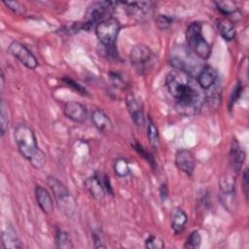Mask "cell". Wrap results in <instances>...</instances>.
<instances>
[{"label":"cell","instance_id":"603a6c76","mask_svg":"<svg viewBox=\"0 0 249 249\" xmlns=\"http://www.w3.org/2000/svg\"><path fill=\"white\" fill-rule=\"evenodd\" d=\"M9 124H10V114H9L8 105L5 103L4 100H1V103H0V131H1L2 137L7 132L8 128H9Z\"/></svg>","mask_w":249,"mask_h":249},{"label":"cell","instance_id":"44dd1931","mask_svg":"<svg viewBox=\"0 0 249 249\" xmlns=\"http://www.w3.org/2000/svg\"><path fill=\"white\" fill-rule=\"evenodd\" d=\"M145 123H146V129H147V137L150 142V145L157 149L160 144V134H159L158 127L153 122V120L150 118V116L146 118Z\"/></svg>","mask_w":249,"mask_h":249},{"label":"cell","instance_id":"9c48e42d","mask_svg":"<svg viewBox=\"0 0 249 249\" xmlns=\"http://www.w3.org/2000/svg\"><path fill=\"white\" fill-rule=\"evenodd\" d=\"M9 53L12 56L18 59L22 65L27 67L28 69H35L38 66V60L34 56V54L25 47L23 44L13 41L8 48Z\"/></svg>","mask_w":249,"mask_h":249},{"label":"cell","instance_id":"5bb4252c","mask_svg":"<svg viewBox=\"0 0 249 249\" xmlns=\"http://www.w3.org/2000/svg\"><path fill=\"white\" fill-rule=\"evenodd\" d=\"M218 81V73L216 69L210 65H205L199 71L196 82L203 90L210 89Z\"/></svg>","mask_w":249,"mask_h":249},{"label":"cell","instance_id":"7a4b0ae2","mask_svg":"<svg viewBox=\"0 0 249 249\" xmlns=\"http://www.w3.org/2000/svg\"><path fill=\"white\" fill-rule=\"evenodd\" d=\"M14 139L19 154L29 161L40 150L33 129L26 124L20 123L15 126Z\"/></svg>","mask_w":249,"mask_h":249},{"label":"cell","instance_id":"74e56055","mask_svg":"<svg viewBox=\"0 0 249 249\" xmlns=\"http://www.w3.org/2000/svg\"><path fill=\"white\" fill-rule=\"evenodd\" d=\"M160 197H161V200L164 201L167 197V187L165 184H162L160 186Z\"/></svg>","mask_w":249,"mask_h":249},{"label":"cell","instance_id":"d6986e66","mask_svg":"<svg viewBox=\"0 0 249 249\" xmlns=\"http://www.w3.org/2000/svg\"><path fill=\"white\" fill-rule=\"evenodd\" d=\"M2 246L4 249L22 248V244L12 226L7 227L2 232Z\"/></svg>","mask_w":249,"mask_h":249},{"label":"cell","instance_id":"8d00e7d4","mask_svg":"<svg viewBox=\"0 0 249 249\" xmlns=\"http://www.w3.org/2000/svg\"><path fill=\"white\" fill-rule=\"evenodd\" d=\"M242 182H243V190L244 194L247 196H248V169L245 168L242 174Z\"/></svg>","mask_w":249,"mask_h":249},{"label":"cell","instance_id":"f35d334b","mask_svg":"<svg viewBox=\"0 0 249 249\" xmlns=\"http://www.w3.org/2000/svg\"><path fill=\"white\" fill-rule=\"evenodd\" d=\"M4 87H5V78L3 72H1V77H0V88H1V93L4 91Z\"/></svg>","mask_w":249,"mask_h":249},{"label":"cell","instance_id":"4dcf8cb0","mask_svg":"<svg viewBox=\"0 0 249 249\" xmlns=\"http://www.w3.org/2000/svg\"><path fill=\"white\" fill-rule=\"evenodd\" d=\"M172 22H173V18L168 17L166 15H158L156 18L157 26L161 30L167 29L172 24Z\"/></svg>","mask_w":249,"mask_h":249},{"label":"cell","instance_id":"5b68a950","mask_svg":"<svg viewBox=\"0 0 249 249\" xmlns=\"http://www.w3.org/2000/svg\"><path fill=\"white\" fill-rule=\"evenodd\" d=\"M129 60L134 70L138 74L144 75L154 66L155 55L149 47L145 45H136L130 51Z\"/></svg>","mask_w":249,"mask_h":249},{"label":"cell","instance_id":"e0dca14e","mask_svg":"<svg viewBox=\"0 0 249 249\" xmlns=\"http://www.w3.org/2000/svg\"><path fill=\"white\" fill-rule=\"evenodd\" d=\"M85 187L94 199L102 200L104 198V195L106 191L104 189L102 180L98 176L94 175V176L89 177L85 181Z\"/></svg>","mask_w":249,"mask_h":249},{"label":"cell","instance_id":"e575fe53","mask_svg":"<svg viewBox=\"0 0 249 249\" xmlns=\"http://www.w3.org/2000/svg\"><path fill=\"white\" fill-rule=\"evenodd\" d=\"M92 240H93L94 246L96 248H105L106 247V245L102 241V238H101V235L99 234V232H96V231L92 232Z\"/></svg>","mask_w":249,"mask_h":249},{"label":"cell","instance_id":"6da1fadb","mask_svg":"<svg viewBox=\"0 0 249 249\" xmlns=\"http://www.w3.org/2000/svg\"><path fill=\"white\" fill-rule=\"evenodd\" d=\"M165 87L180 114L195 116L199 113L205 94L190 73L174 68L165 77Z\"/></svg>","mask_w":249,"mask_h":249},{"label":"cell","instance_id":"d590c367","mask_svg":"<svg viewBox=\"0 0 249 249\" xmlns=\"http://www.w3.org/2000/svg\"><path fill=\"white\" fill-rule=\"evenodd\" d=\"M101 180H102V183H103V186H104L105 191H106L108 194H110L111 196H113V189H112V186H111V183H110V180H109L108 175L104 174V175L101 177Z\"/></svg>","mask_w":249,"mask_h":249},{"label":"cell","instance_id":"4316f807","mask_svg":"<svg viewBox=\"0 0 249 249\" xmlns=\"http://www.w3.org/2000/svg\"><path fill=\"white\" fill-rule=\"evenodd\" d=\"M200 242H201V236H200L199 232L197 231H194L188 235V237L185 241L184 247L190 248V249H195V248L199 247Z\"/></svg>","mask_w":249,"mask_h":249},{"label":"cell","instance_id":"83f0119b","mask_svg":"<svg viewBox=\"0 0 249 249\" xmlns=\"http://www.w3.org/2000/svg\"><path fill=\"white\" fill-rule=\"evenodd\" d=\"M61 81L64 85H66L68 88H71L78 93H80L82 95H88V90L83 86H81L79 83L74 81L73 79H71L69 77H63V78H61Z\"/></svg>","mask_w":249,"mask_h":249},{"label":"cell","instance_id":"7c38bea8","mask_svg":"<svg viewBox=\"0 0 249 249\" xmlns=\"http://www.w3.org/2000/svg\"><path fill=\"white\" fill-rule=\"evenodd\" d=\"M245 151L239 142L236 139H232L229 153V161L233 173L238 174L240 172L245 160Z\"/></svg>","mask_w":249,"mask_h":249},{"label":"cell","instance_id":"cb8c5ba5","mask_svg":"<svg viewBox=\"0 0 249 249\" xmlns=\"http://www.w3.org/2000/svg\"><path fill=\"white\" fill-rule=\"evenodd\" d=\"M132 148L137 152L138 155H140L146 161H148V163L152 166V168H156L157 167V163L156 160L154 159V157L152 156V154L150 152H148L141 144H139L138 142L134 141L133 143H131Z\"/></svg>","mask_w":249,"mask_h":249},{"label":"cell","instance_id":"ac0fdd59","mask_svg":"<svg viewBox=\"0 0 249 249\" xmlns=\"http://www.w3.org/2000/svg\"><path fill=\"white\" fill-rule=\"evenodd\" d=\"M91 122L93 125L102 133L109 132L112 129V122L110 118L100 108H97L92 112Z\"/></svg>","mask_w":249,"mask_h":249},{"label":"cell","instance_id":"ba28073f","mask_svg":"<svg viewBox=\"0 0 249 249\" xmlns=\"http://www.w3.org/2000/svg\"><path fill=\"white\" fill-rule=\"evenodd\" d=\"M220 197L229 211L235 209V181L231 174H224L220 179Z\"/></svg>","mask_w":249,"mask_h":249},{"label":"cell","instance_id":"d6a6232c","mask_svg":"<svg viewBox=\"0 0 249 249\" xmlns=\"http://www.w3.org/2000/svg\"><path fill=\"white\" fill-rule=\"evenodd\" d=\"M109 79L111 80L114 87L119 89H124L125 85V81L123 79V77L119 73H113L111 72L109 74Z\"/></svg>","mask_w":249,"mask_h":249},{"label":"cell","instance_id":"8fae6325","mask_svg":"<svg viewBox=\"0 0 249 249\" xmlns=\"http://www.w3.org/2000/svg\"><path fill=\"white\" fill-rule=\"evenodd\" d=\"M126 108L127 111L132 119V121L134 122V124L138 126H142L145 124L146 122V118L144 116V109H143V103L141 101V99L133 94V93H129L126 97Z\"/></svg>","mask_w":249,"mask_h":249},{"label":"cell","instance_id":"277c9868","mask_svg":"<svg viewBox=\"0 0 249 249\" xmlns=\"http://www.w3.org/2000/svg\"><path fill=\"white\" fill-rule=\"evenodd\" d=\"M202 26L199 22L194 21L189 24L186 30V39L192 52L201 59H207L211 54V47L201 34Z\"/></svg>","mask_w":249,"mask_h":249},{"label":"cell","instance_id":"4fadbf2b","mask_svg":"<svg viewBox=\"0 0 249 249\" xmlns=\"http://www.w3.org/2000/svg\"><path fill=\"white\" fill-rule=\"evenodd\" d=\"M63 114L67 119L79 124H83L88 117L87 107L77 101L66 102L63 107Z\"/></svg>","mask_w":249,"mask_h":249},{"label":"cell","instance_id":"f1b7e54d","mask_svg":"<svg viewBox=\"0 0 249 249\" xmlns=\"http://www.w3.org/2000/svg\"><path fill=\"white\" fill-rule=\"evenodd\" d=\"M46 162H47L46 154L41 149L38 151V153L30 160L31 165L33 167H35L36 169H42L45 166Z\"/></svg>","mask_w":249,"mask_h":249},{"label":"cell","instance_id":"ffe728a7","mask_svg":"<svg viewBox=\"0 0 249 249\" xmlns=\"http://www.w3.org/2000/svg\"><path fill=\"white\" fill-rule=\"evenodd\" d=\"M216 25H217L219 33L221 34V36L225 40L231 41V40L234 39V37H235V28H234V25L232 24L231 21H230L227 18L220 19V20L217 21Z\"/></svg>","mask_w":249,"mask_h":249},{"label":"cell","instance_id":"8992f818","mask_svg":"<svg viewBox=\"0 0 249 249\" xmlns=\"http://www.w3.org/2000/svg\"><path fill=\"white\" fill-rule=\"evenodd\" d=\"M94 30L99 42L107 48H112L115 46L121 30V24L117 18L111 17L98 22L95 25Z\"/></svg>","mask_w":249,"mask_h":249},{"label":"cell","instance_id":"1f68e13d","mask_svg":"<svg viewBox=\"0 0 249 249\" xmlns=\"http://www.w3.org/2000/svg\"><path fill=\"white\" fill-rule=\"evenodd\" d=\"M4 5L15 14L22 15L25 13V6L18 1H4Z\"/></svg>","mask_w":249,"mask_h":249},{"label":"cell","instance_id":"9a60e30c","mask_svg":"<svg viewBox=\"0 0 249 249\" xmlns=\"http://www.w3.org/2000/svg\"><path fill=\"white\" fill-rule=\"evenodd\" d=\"M35 197L36 201L41 208V210L46 213L50 214L53 209V200L50 195V193L44 187L37 185L35 187Z\"/></svg>","mask_w":249,"mask_h":249},{"label":"cell","instance_id":"7402d4cb","mask_svg":"<svg viewBox=\"0 0 249 249\" xmlns=\"http://www.w3.org/2000/svg\"><path fill=\"white\" fill-rule=\"evenodd\" d=\"M54 241H55V247L58 249H70L74 247L68 232L62 229H58L56 231Z\"/></svg>","mask_w":249,"mask_h":249},{"label":"cell","instance_id":"d4e9b609","mask_svg":"<svg viewBox=\"0 0 249 249\" xmlns=\"http://www.w3.org/2000/svg\"><path fill=\"white\" fill-rule=\"evenodd\" d=\"M214 4L217 10H219L223 15L230 16L237 12V7L232 1H216Z\"/></svg>","mask_w":249,"mask_h":249},{"label":"cell","instance_id":"52a82bcc","mask_svg":"<svg viewBox=\"0 0 249 249\" xmlns=\"http://www.w3.org/2000/svg\"><path fill=\"white\" fill-rule=\"evenodd\" d=\"M112 5H114L113 2H107V1L91 3L85 14V18H86L85 23L89 27L93 23H95L96 25L98 22L111 18L110 15L112 14V11H113Z\"/></svg>","mask_w":249,"mask_h":249},{"label":"cell","instance_id":"484cf974","mask_svg":"<svg viewBox=\"0 0 249 249\" xmlns=\"http://www.w3.org/2000/svg\"><path fill=\"white\" fill-rule=\"evenodd\" d=\"M114 171L119 177H125L130 173L128 162L124 158H119L114 164Z\"/></svg>","mask_w":249,"mask_h":249},{"label":"cell","instance_id":"2e32d148","mask_svg":"<svg viewBox=\"0 0 249 249\" xmlns=\"http://www.w3.org/2000/svg\"><path fill=\"white\" fill-rule=\"evenodd\" d=\"M187 222H188V215L182 208L176 206L171 209L170 225L175 234H180L184 231Z\"/></svg>","mask_w":249,"mask_h":249},{"label":"cell","instance_id":"3957f363","mask_svg":"<svg viewBox=\"0 0 249 249\" xmlns=\"http://www.w3.org/2000/svg\"><path fill=\"white\" fill-rule=\"evenodd\" d=\"M47 181L53 194L58 209L67 217H72L77 206L75 198L71 193L58 179L53 176H48Z\"/></svg>","mask_w":249,"mask_h":249},{"label":"cell","instance_id":"836d02e7","mask_svg":"<svg viewBox=\"0 0 249 249\" xmlns=\"http://www.w3.org/2000/svg\"><path fill=\"white\" fill-rule=\"evenodd\" d=\"M242 89H243V86H242V84L240 82L234 87V89H233V90L231 92V99H230V105L231 106L233 105L236 102V100L239 98L240 93L242 92Z\"/></svg>","mask_w":249,"mask_h":249},{"label":"cell","instance_id":"f546056e","mask_svg":"<svg viewBox=\"0 0 249 249\" xmlns=\"http://www.w3.org/2000/svg\"><path fill=\"white\" fill-rule=\"evenodd\" d=\"M145 247L148 249H162L164 247V242L156 235H150L145 240Z\"/></svg>","mask_w":249,"mask_h":249},{"label":"cell","instance_id":"30bf717a","mask_svg":"<svg viewBox=\"0 0 249 249\" xmlns=\"http://www.w3.org/2000/svg\"><path fill=\"white\" fill-rule=\"evenodd\" d=\"M176 167L185 174L192 176L196 165V160L194 153L188 149H181L175 155Z\"/></svg>","mask_w":249,"mask_h":249}]
</instances>
